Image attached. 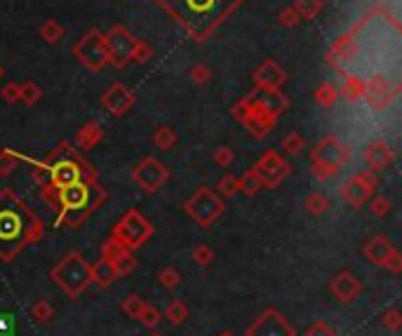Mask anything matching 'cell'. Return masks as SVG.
<instances>
[{
	"label": "cell",
	"instance_id": "cell-1",
	"mask_svg": "<svg viewBox=\"0 0 402 336\" xmlns=\"http://www.w3.org/2000/svg\"><path fill=\"white\" fill-rule=\"evenodd\" d=\"M172 12L193 36H208L236 8L238 0H167Z\"/></svg>",
	"mask_w": 402,
	"mask_h": 336
},
{
	"label": "cell",
	"instance_id": "cell-2",
	"mask_svg": "<svg viewBox=\"0 0 402 336\" xmlns=\"http://www.w3.org/2000/svg\"><path fill=\"white\" fill-rule=\"evenodd\" d=\"M52 280L69 296H78L87 287L89 280H92V273H89L87 261L80 254H69L52 271Z\"/></svg>",
	"mask_w": 402,
	"mask_h": 336
},
{
	"label": "cell",
	"instance_id": "cell-3",
	"mask_svg": "<svg viewBox=\"0 0 402 336\" xmlns=\"http://www.w3.org/2000/svg\"><path fill=\"white\" fill-rule=\"evenodd\" d=\"M94 200V186H89L85 181H76L71 186H64L59 193V205L64 207L66 212V221L69 223H78L80 216H85L89 210H92Z\"/></svg>",
	"mask_w": 402,
	"mask_h": 336
},
{
	"label": "cell",
	"instance_id": "cell-4",
	"mask_svg": "<svg viewBox=\"0 0 402 336\" xmlns=\"http://www.w3.org/2000/svg\"><path fill=\"white\" fill-rule=\"evenodd\" d=\"M247 336H294V327L278 311H266L247 327Z\"/></svg>",
	"mask_w": 402,
	"mask_h": 336
},
{
	"label": "cell",
	"instance_id": "cell-5",
	"mask_svg": "<svg viewBox=\"0 0 402 336\" xmlns=\"http://www.w3.org/2000/svg\"><path fill=\"white\" fill-rule=\"evenodd\" d=\"M188 212H191V216L195 221L208 226V223L221 212V203L214 198V195H210L208 190H200L191 203H188Z\"/></svg>",
	"mask_w": 402,
	"mask_h": 336
},
{
	"label": "cell",
	"instance_id": "cell-6",
	"mask_svg": "<svg viewBox=\"0 0 402 336\" xmlns=\"http://www.w3.org/2000/svg\"><path fill=\"white\" fill-rule=\"evenodd\" d=\"M148 233H150L148 223L137 214H127L125 221L118 226V238H120L122 245H127V247H137V245H142L144 240L148 238Z\"/></svg>",
	"mask_w": 402,
	"mask_h": 336
},
{
	"label": "cell",
	"instance_id": "cell-7",
	"mask_svg": "<svg viewBox=\"0 0 402 336\" xmlns=\"http://www.w3.org/2000/svg\"><path fill=\"white\" fill-rule=\"evenodd\" d=\"M24 233V221L14 212V207H3L0 210V245L8 243L12 245Z\"/></svg>",
	"mask_w": 402,
	"mask_h": 336
},
{
	"label": "cell",
	"instance_id": "cell-8",
	"mask_svg": "<svg viewBox=\"0 0 402 336\" xmlns=\"http://www.w3.org/2000/svg\"><path fill=\"white\" fill-rule=\"evenodd\" d=\"M49 175H52V181L57 183L59 188H64V186H71V183H76V181H82V170H80V165L74 160H59L57 165L49 170Z\"/></svg>",
	"mask_w": 402,
	"mask_h": 336
},
{
	"label": "cell",
	"instance_id": "cell-9",
	"mask_svg": "<svg viewBox=\"0 0 402 336\" xmlns=\"http://www.w3.org/2000/svg\"><path fill=\"white\" fill-rule=\"evenodd\" d=\"M139 183H142L146 190H153L155 186H160L165 179V170L158 165L155 160H146L142 167H137V175H134Z\"/></svg>",
	"mask_w": 402,
	"mask_h": 336
},
{
	"label": "cell",
	"instance_id": "cell-10",
	"mask_svg": "<svg viewBox=\"0 0 402 336\" xmlns=\"http://www.w3.org/2000/svg\"><path fill=\"white\" fill-rule=\"evenodd\" d=\"M360 289L362 287H360V282H357V278L350 276V273H342V276L332 282V292L339 296L342 304H350V301L360 294Z\"/></svg>",
	"mask_w": 402,
	"mask_h": 336
},
{
	"label": "cell",
	"instance_id": "cell-11",
	"mask_svg": "<svg viewBox=\"0 0 402 336\" xmlns=\"http://www.w3.org/2000/svg\"><path fill=\"white\" fill-rule=\"evenodd\" d=\"M370 190H372V181H365L362 177H357V179H353V181H350L348 186L344 188V195L353 205H360V203H365V198L370 195Z\"/></svg>",
	"mask_w": 402,
	"mask_h": 336
},
{
	"label": "cell",
	"instance_id": "cell-12",
	"mask_svg": "<svg viewBox=\"0 0 402 336\" xmlns=\"http://www.w3.org/2000/svg\"><path fill=\"white\" fill-rule=\"evenodd\" d=\"M89 273H92V280L99 284V287H109L111 282H113V278L118 276L115 273V268H113V263L111 261H99L94 268H89Z\"/></svg>",
	"mask_w": 402,
	"mask_h": 336
},
{
	"label": "cell",
	"instance_id": "cell-13",
	"mask_svg": "<svg viewBox=\"0 0 402 336\" xmlns=\"http://www.w3.org/2000/svg\"><path fill=\"white\" fill-rule=\"evenodd\" d=\"M390 245H388V240H383V238H377V240H372V245L367 247V256L374 261V263H379V266H383L386 263V259L390 256Z\"/></svg>",
	"mask_w": 402,
	"mask_h": 336
},
{
	"label": "cell",
	"instance_id": "cell-14",
	"mask_svg": "<svg viewBox=\"0 0 402 336\" xmlns=\"http://www.w3.org/2000/svg\"><path fill=\"white\" fill-rule=\"evenodd\" d=\"M165 315L172 324H181L188 317V308L183 301H170V306L165 308Z\"/></svg>",
	"mask_w": 402,
	"mask_h": 336
},
{
	"label": "cell",
	"instance_id": "cell-15",
	"mask_svg": "<svg viewBox=\"0 0 402 336\" xmlns=\"http://www.w3.org/2000/svg\"><path fill=\"white\" fill-rule=\"evenodd\" d=\"M160 317H163V315H160V311H158V308H155V306H148V304H146V306H144V311L139 313V317H137V320H142V324H144V327L153 329V327H158Z\"/></svg>",
	"mask_w": 402,
	"mask_h": 336
},
{
	"label": "cell",
	"instance_id": "cell-16",
	"mask_svg": "<svg viewBox=\"0 0 402 336\" xmlns=\"http://www.w3.org/2000/svg\"><path fill=\"white\" fill-rule=\"evenodd\" d=\"M144 306H146V304H144V301L139 299V296H134V294L127 296V299L122 301V311H125L130 317H139V313L144 311Z\"/></svg>",
	"mask_w": 402,
	"mask_h": 336
},
{
	"label": "cell",
	"instance_id": "cell-17",
	"mask_svg": "<svg viewBox=\"0 0 402 336\" xmlns=\"http://www.w3.org/2000/svg\"><path fill=\"white\" fill-rule=\"evenodd\" d=\"M52 315H54V311L49 308V304H45V301H36V306H33V317H36L38 322H47Z\"/></svg>",
	"mask_w": 402,
	"mask_h": 336
},
{
	"label": "cell",
	"instance_id": "cell-18",
	"mask_svg": "<svg viewBox=\"0 0 402 336\" xmlns=\"http://www.w3.org/2000/svg\"><path fill=\"white\" fill-rule=\"evenodd\" d=\"M381 324L395 332V329L400 327V311H398V308H390V311L383 313V315H381Z\"/></svg>",
	"mask_w": 402,
	"mask_h": 336
},
{
	"label": "cell",
	"instance_id": "cell-19",
	"mask_svg": "<svg viewBox=\"0 0 402 336\" xmlns=\"http://www.w3.org/2000/svg\"><path fill=\"white\" fill-rule=\"evenodd\" d=\"M306 336H337L334 329L329 327L327 322H313L309 329H306Z\"/></svg>",
	"mask_w": 402,
	"mask_h": 336
},
{
	"label": "cell",
	"instance_id": "cell-20",
	"mask_svg": "<svg viewBox=\"0 0 402 336\" xmlns=\"http://www.w3.org/2000/svg\"><path fill=\"white\" fill-rule=\"evenodd\" d=\"M179 280H181V278H179V273L172 271V268H165V271L160 273V282H163L165 287H177Z\"/></svg>",
	"mask_w": 402,
	"mask_h": 336
},
{
	"label": "cell",
	"instance_id": "cell-21",
	"mask_svg": "<svg viewBox=\"0 0 402 336\" xmlns=\"http://www.w3.org/2000/svg\"><path fill=\"white\" fill-rule=\"evenodd\" d=\"M14 329V317L12 315H0V336H10Z\"/></svg>",
	"mask_w": 402,
	"mask_h": 336
},
{
	"label": "cell",
	"instance_id": "cell-22",
	"mask_svg": "<svg viewBox=\"0 0 402 336\" xmlns=\"http://www.w3.org/2000/svg\"><path fill=\"white\" fill-rule=\"evenodd\" d=\"M195 261L198 263H203V266H208V263L212 261V254H210V249H205V247H200V249H195Z\"/></svg>",
	"mask_w": 402,
	"mask_h": 336
},
{
	"label": "cell",
	"instance_id": "cell-23",
	"mask_svg": "<svg viewBox=\"0 0 402 336\" xmlns=\"http://www.w3.org/2000/svg\"><path fill=\"white\" fill-rule=\"evenodd\" d=\"M322 205H325V200H322V198H311V203H309V207L313 212H320Z\"/></svg>",
	"mask_w": 402,
	"mask_h": 336
},
{
	"label": "cell",
	"instance_id": "cell-24",
	"mask_svg": "<svg viewBox=\"0 0 402 336\" xmlns=\"http://www.w3.org/2000/svg\"><path fill=\"white\" fill-rule=\"evenodd\" d=\"M388 210V203H383V200H379L377 203V214H381V212H386Z\"/></svg>",
	"mask_w": 402,
	"mask_h": 336
},
{
	"label": "cell",
	"instance_id": "cell-25",
	"mask_svg": "<svg viewBox=\"0 0 402 336\" xmlns=\"http://www.w3.org/2000/svg\"><path fill=\"white\" fill-rule=\"evenodd\" d=\"M223 336H231V334H223Z\"/></svg>",
	"mask_w": 402,
	"mask_h": 336
}]
</instances>
